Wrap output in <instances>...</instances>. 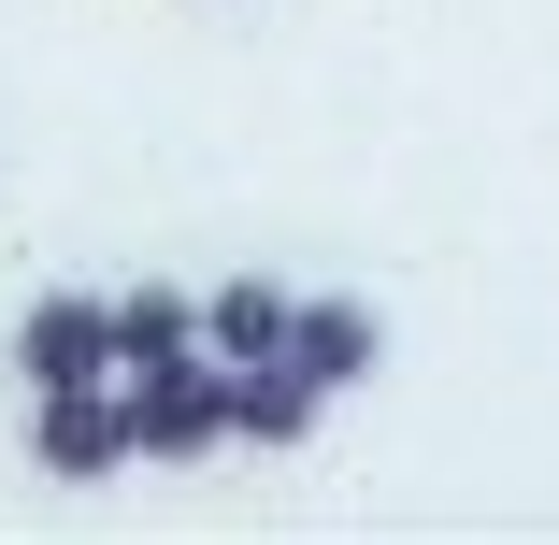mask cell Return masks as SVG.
<instances>
[{
	"label": "cell",
	"instance_id": "obj_2",
	"mask_svg": "<svg viewBox=\"0 0 559 545\" xmlns=\"http://www.w3.org/2000/svg\"><path fill=\"white\" fill-rule=\"evenodd\" d=\"M130 430H144V460H215V446H230V359H215V345L144 359L130 374Z\"/></svg>",
	"mask_w": 559,
	"mask_h": 545
},
{
	"label": "cell",
	"instance_id": "obj_4",
	"mask_svg": "<svg viewBox=\"0 0 559 545\" xmlns=\"http://www.w3.org/2000/svg\"><path fill=\"white\" fill-rule=\"evenodd\" d=\"M330 430V388L301 374V359H245L230 374V446H259V460H301Z\"/></svg>",
	"mask_w": 559,
	"mask_h": 545
},
{
	"label": "cell",
	"instance_id": "obj_7",
	"mask_svg": "<svg viewBox=\"0 0 559 545\" xmlns=\"http://www.w3.org/2000/svg\"><path fill=\"white\" fill-rule=\"evenodd\" d=\"M187 345H201V287H116V374L187 359Z\"/></svg>",
	"mask_w": 559,
	"mask_h": 545
},
{
	"label": "cell",
	"instance_id": "obj_6",
	"mask_svg": "<svg viewBox=\"0 0 559 545\" xmlns=\"http://www.w3.org/2000/svg\"><path fill=\"white\" fill-rule=\"evenodd\" d=\"M287 359L345 402V388H373V359H388V331H373V301H301V331H287Z\"/></svg>",
	"mask_w": 559,
	"mask_h": 545
},
{
	"label": "cell",
	"instance_id": "obj_3",
	"mask_svg": "<svg viewBox=\"0 0 559 545\" xmlns=\"http://www.w3.org/2000/svg\"><path fill=\"white\" fill-rule=\"evenodd\" d=\"M15 374H29V388H100V374H116V301L44 287V301L15 316Z\"/></svg>",
	"mask_w": 559,
	"mask_h": 545
},
{
	"label": "cell",
	"instance_id": "obj_5",
	"mask_svg": "<svg viewBox=\"0 0 559 545\" xmlns=\"http://www.w3.org/2000/svg\"><path fill=\"white\" fill-rule=\"evenodd\" d=\"M287 331H301V301H287L273 273H230V287H201V345L230 359V374H245V359H287Z\"/></svg>",
	"mask_w": 559,
	"mask_h": 545
},
{
	"label": "cell",
	"instance_id": "obj_1",
	"mask_svg": "<svg viewBox=\"0 0 559 545\" xmlns=\"http://www.w3.org/2000/svg\"><path fill=\"white\" fill-rule=\"evenodd\" d=\"M29 460H44L58 488L130 474V460H144V430H130V374H100V388H29Z\"/></svg>",
	"mask_w": 559,
	"mask_h": 545
}]
</instances>
